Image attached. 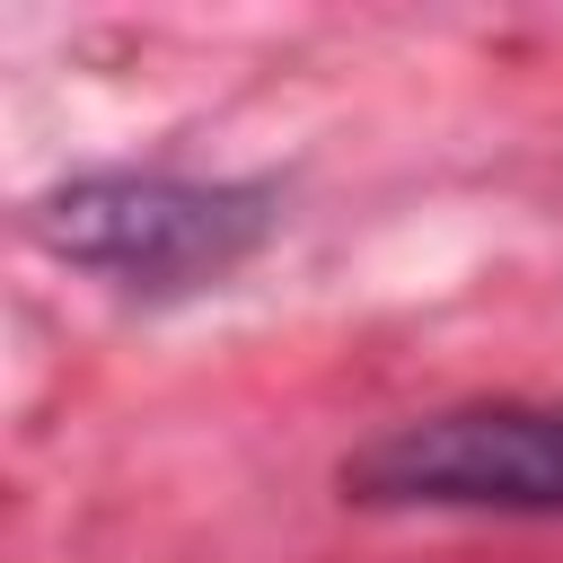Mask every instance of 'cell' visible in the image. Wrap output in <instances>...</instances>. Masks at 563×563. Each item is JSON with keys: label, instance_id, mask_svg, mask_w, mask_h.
<instances>
[{"label": "cell", "instance_id": "obj_1", "mask_svg": "<svg viewBox=\"0 0 563 563\" xmlns=\"http://www.w3.org/2000/svg\"><path fill=\"white\" fill-rule=\"evenodd\" d=\"M35 238L123 290H202L229 282L264 229L273 194L264 185H185V176H70L35 211Z\"/></svg>", "mask_w": 563, "mask_h": 563}, {"label": "cell", "instance_id": "obj_2", "mask_svg": "<svg viewBox=\"0 0 563 563\" xmlns=\"http://www.w3.org/2000/svg\"><path fill=\"white\" fill-rule=\"evenodd\" d=\"M378 510H563V405H466L369 440L343 466Z\"/></svg>", "mask_w": 563, "mask_h": 563}]
</instances>
